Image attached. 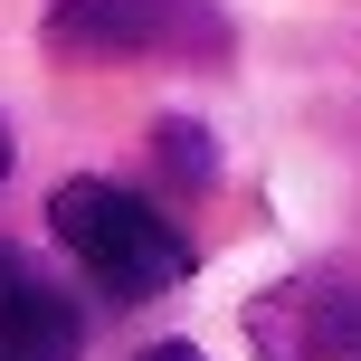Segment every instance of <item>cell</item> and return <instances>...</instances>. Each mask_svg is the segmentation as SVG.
<instances>
[{
  "instance_id": "obj_1",
  "label": "cell",
  "mask_w": 361,
  "mask_h": 361,
  "mask_svg": "<svg viewBox=\"0 0 361 361\" xmlns=\"http://www.w3.org/2000/svg\"><path fill=\"white\" fill-rule=\"evenodd\" d=\"M48 228L114 305L171 295L180 276H190V238H180L143 190H114V180H67V190L48 200Z\"/></svg>"
},
{
  "instance_id": "obj_2",
  "label": "cell",
  "mask_w": 361,
  "mask_h": 361,
  "mask_svg": "<svg viewBox=\"0 0 361 361\" xmlns=\"http://www.w3.org/2000/svg\"><path fill=\"white\" fill-rule=\"evenodd\" d=\"M247 343L257 361H361V276L314 267V276L267 286L247 305Z\"/></svg>"
},
{
  "instance_id": "obj_3",
  "label": "cell",
  "mask_w": 361,
  "mask_h": 361,
  "mask_svg": "<svg viewBox=\"0 0 361 361\" xmlns=\"http://www.w3.org/2000/svg\"><path fill=\"white\" fill-rule=\"evenodd\" d=\"M190 0H57L48 10V48L57 57H152V48H190Z\"/></svg>"
},
{
  "instance_id": "obj_4",
  "label": "cell",
  "mask_w": 361,
  "mask_h": 361,
  "mask_svg": "<svg viewBox=\"0 0 361 361\" xmlns=\"http://www.w3.org/2000/svg\"><path fill=\"white\" fill-rule=\"evenodd\" d=\"M0 361H86V324H76V305H67L57 286H38V276L0 286Z\"/></svg>"
},
{
  "instance_id": "obj_5",
  "label": "cell",
  "mask_w": 361,
  "mask_h": 361,
  "mask_svg": "<svg viewBox=\"0 0 361 361\" xmlns=\"http://www.w3.org/2000/svg\"><path fill=\"white\" fill-rule=\"evenodd\" d=\"M152 143H162L171 180H209V162H219V152H209V133H200V124H162Z\"/></svg>"
},
{
  "instance_id": "obj_6",
  "label": "cell",
  "mask_w": 361,
  "mask_h": 361,
  "mask_svg": "<svg viewBox=\"0 0 361 361\" xmlns=\"http://www.w3.org/2000/svg\"><path fill=\"white\" fill-rule=\"evenodd\" d=\"M133 361H200L190 343H152V352H133Z\"/></svg>"
},
{
  "instance_id": "obj_7",
  "label": "cell",
  "mask_w": 361,
  "mask_h": 361,
  "mask_svg": "<svg viewBox=\"0 0 361 361\" xmlns=\"http://www.w3.org/2000/svg\"><path fill=\"white\" fill-rule=\"evenodd\" d=\"M19 276H29V267H19V257H10V247H0V286H19Z\"/></svg>"
},
{
  "instance_id": "obj_8",
  "label": "cell",
  "mask_w": 361,
  "mask_h": 361,
  "mask_svg": "<svg viewBox=\"0 0 361 361\" xmlns=\"http://www.w3.org/2000/svg\"><path fill=\"white\" fill-rule=\"evenodd\" d=\"M0 171H10V124H0Z\"/></svg>"
}]
</instances>
